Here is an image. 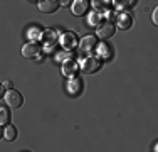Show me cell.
<instances>
[{
  "instance_id": "7",
  "label": "cell",
  "mask_w": 158,
  "mask_h": 152,
  "mask_svg": "<svg viewBox=\"0 0 158 152\" xmlns=\"http://www.w3.org/2000/svg\"><path fill=\"white\" fill-rule=\"evenodd\" d=\"M59 44L62 46L64 49H74L77 46V36L74 32H62L61 37H59Z\"/></svg>"
},
{
  "instance_id": "1",
  "label": "cell",
  "mask_w": 158,
  "mask_h": 152,
  "mask_svg": "<svg viewBox=\"0 0 158 152\" xmlns=\"http://www.w3.org/2000/svg\"><path fill=\"white\" fill-rule=\"evenodd\" d=\"M81 71L86 74H94L98 71L101 69V59L96 58V56H88V58H84L81 61Z\"/></svg>"
},
{
  "instance_id": "9",
  "label": "cell",
  "mask_w": 158,
  "mask_h": 152,
  "mask_svg": "<svg viewBox=\"0 0 158 152\" xmlns=\"http://www.w3.org/2000/svg\"><path fill=\"white\" fill-rule=\"evenodd\" d=\"M98 47L96 36H86L79 41V51L81 52H93Z\"/></svg>"
},
{
  "instance_id": "11",
  "label": "cell",
  "mask_w": 158,
  "mask_h": 152,
  "mask_svg": "<svg viewBox=\"0 0 158 152\" xmlns=\"http://www.w3.org/2000/svg\"><path fill=\"white\" fill-rule=\"evenodd\" d=\"M40 41H44L46 42V49H51L52 46L57 42V32H56L54 29H47L42 32V37H40Z\"/></svg>"
},
{
  "instance_id": "17",
  "label": "cell",
  "mask_w": 158,
  "mask_h": 152,
  "mask_svg": "<svg viewBox=\"0 0 158 152\" xmlns=\"http://www.w3.org/2000/svg\"><path fill=\"white\" fill-rule=\"evenodd\" d=\"M9 123H10V112L5 106H2V108H0V125L5 127V125H9Z\"/></svg>"
},
{
  "instance_id": "21",
  "label": "cell",
  "mask_w": 158,
  "mask_h": 152,
  "mask_svg": "<svg viewBox=\"0 0 158 152\" xmlns=\"http://www.w3.org/2000/svg\"><path fill=\"white\" fill-rule=\"evenodd\" d=\"M3 88L5 90H12V81H9V79H7V81H3Z\"/></svg>"
},
{
  "instance_id": "5",
  "label": "cell",
  "mask_w": 158,
  "mask_h": 152,
  "mask_svg": "<svg viewBox=\"0 0 158 152\" xmlns=\"http://www.w3.org/2000/svg\"><path fill=\"white\" fill-rule=\"evenodd\" d=\"M89 9H91V0H73V5H71V10L76 17L86 15Z\"/></svg>"
},
{
  "instance_id": "14",
  "label": "cell",
  "mask_w": 158,
  "mask_h": 152,
  "mask_svg": "<svg viewBox=\"0 0 158 152\" xmlns=\"http://www.w3.org/2000/svg\"><path fill=\"white\" fill-rule=\"evenodd\" d=\"M3 139L9 140V142H14V140L17 139V128L14 127L12 123H9V125L3 127Z\"/></svg>"
},
{
  "instance_id": "20",
  "label": "cell",
  "mask_w": 158,
  "mask_h": 152,
  "mask_svg": "<svg viewBox=\"0 0 158 152\" xmlns=\"http://www.w3.org/2000/svg\"><path fill=\"white\" fill-rule=\"evenodd\" d=\"M152 22H153V24H155L156 27H158V5L155 7V9H153V14H152Z\"/></svg>"
},
{
  "instance_id": "3",
  "label": "cell",
  "mask_w": 158,
  "mask_h": 152,
  "mask_svg": "<svg viewBox=\"0 0 158 152\" xmlns=\"http://www.w3.org/2000/svg\"><path fill=\"white\" fill-rule=\"evenodd\" d=\"M3 101L10 108H20L24 105V96L17 90H7V93L3 95Z\"/></svg>"
},
{
  "instance_id": "13",
  "label": "cell",
  "mask_w": 158,
  "mask_h": 152,
  "mask_svg": "<svg viewBox=\"0 0 158 152\" xmlns=\"http://www.w3.org/2000/svg\"><path fill=\"white\" fill-rule=\"evenodd\" d=\"M98 54H99V58H101V59H110V58H111L113 51H111L110 44H108L106 41H103V44L98 46Z\"/></svg>"
},
{
  "instance_id": "16",
  "label": "cell",
  "mask_w": 158,
  "mask_h": 152,
  "mask_svg": "<svg viewBox=\"0 0 158 152\" xmlns=\"http://www.w3.org/2000/svg\"><path fill=\"white\" fill-rule=\"evenodd\" d=\"M113 3H114L116 9L125 10V9H130V7H133L135 3H136V0H113Z\"/></svg>"
},
{
  "instance_id": "15",
  "label": "cell",
  "mask_w": 158,
  "mask_h": 152,
  "mask_svg": "<svg viewBox=\"0 0 158 152\" xmlns=\"http://www.w3.org/2000/svg\"><path fill=\"white\" fill-rule=\"evenodd\" d=\"M111 3H113V0H91V5L94 7L96 12H104V10H108Z\"/></svg>"
},
{
  "instance_id": "22",
  "label": "cell",
  "mask_w": 158,
  "mask_h": 152,
  "mask_svg": "<svg viewBox=\"0 0 158 152\" xmlns=\"http://www.w3.org/2000/svg\"><path fill=\"white\" fill-rule=\"evenodd\" d=\"M69 2H71V0H61V3H62V5H67Z\"/></svg>"
},
{
  "instance_id": "4",
  "label": "cell",
  "mask_w": 158,
  "mask_h": 152,
  "mask_svg": "<svg viewBox=\"0 0 158 152\" xmlns=\"http://www.w3.org/2000/svg\"><path fill=\"white\" fill-rule=\"evenodd\" d=\"M40 51H42L40 44L31 41V42L24 44V47H22V56L27 58V59H37V58H39V54H40Z\"/></svg>"
},
{
  "instance_id": "18",
  "label": "cell",
  "mask_w": 158,
  "mask_h": 152,
  "mask_svg": "<svg viewBox=\"0 0 158 152\" xmlns=\"http://www.w3.org/2000/svg\"><path fill=\"white\" fill-rule=\"evenodd\" d=\"M88 24L91 25V27H98V25L101 24V14L99 12H93L88 17Z\"/></svg>"
},
{
  "instance_id": "6",
  "label": "cell",
  "mask_w": 158,
  "mask_h": 152,
  "mask_svg": "<svg viewBox=\"0 0 158 152\" xmlns=\"http://www.w3.org/2000/svg\"><path fill=\"white\" fill-rule=\"evenodd\" d=\"M114 22H116V25H118V29L126 30L133 25V15L128 14V12H116Z\"/></svg>"
},
{
  "instance_id": "12",
  "label": "cell",
  "mask_w": 158,
  "mask_h": 152,
  "mask_svg": "<svg viewBox=\"0 0 158 152\" xmlns=\"http://www.w3.org/2000/svg\"><path fill=\"white\" fill-rule=\"evenodd\" d=\"M67 90H69L71 95H79V93L82 91V81H81L79 78H76V76H74V78L69 81V86H67Z\"/></svg>"
},
{
  "instance_id": "23",
  "label": "cell",
  "mask_w": 158,
  "mask_h": 152,
  "mask_svg": "<svg viewBox=\"0 0 158 152\" xmlns=\"http://www.w3.org/2000/svg\"><path fill=\"white\" fill-rule=\"evenodd\" d=\"M153 150H156V152H158V144H156V145H155V149H153Z\"/></svg>"
},
{
  "instance_id": "8",
  "label": "cell",
  "mask_w": 158,
  "mask_h": 152,
  "mask_svg": "<svg viewBox=\"0 0 158 152\" xmlns=\"http://www.w3.org/2000/svg\"><path fill=\"white\" fill-rule=\"evenodd\" d=\"M37 7L42 14H54L61 7V0H39Z\"/></svg>"
},
{
  "instance_id": "10",
  "label": "cell",
  "mask_w": 158,
  "mask_h": 152,
  "mask_svg": "<svg viewBox=\"0 0 158 152\" xmlns=\"http://www.w3.org/2000/svg\"><path fill=\"white\" fill-rule=\"evenodd\" d=\"M77 69H81V66H77V63L74 59H66L62 63V68H61V73L67 78H74L77 74Z\"/></svg>"
},
{
  "instance_id": "2",
  "label": "cell",
  "mask_w": 158,
  "mask_h": 152,
  "mask_svg": "<svg viewBox=\"0 0 158 152\" xmlns=\"http://www.w3.org/2000/svg\"><path fill=\"white\" fill-rule=\"evenodd\" d=\"M96 34H98V37L99 39H103V41H108L110 37L114 36V32H116V24H113L111 20H104V22H101L99 25L96 27Z\"/></svg>"
},
{
  "instance_id": "19",
  "label": "cell",
  "mask_w": 158,
  "mask_h": 152,
  "mask_svg": "<svg viewBox=\"0 0 158 152\" xmlns=\"http://www.w3.org/2000/svg\"><path fill=\"white\" fill-rule=\"evenodd\" d=\"M42 32H44V30H40L39 27H32V29L27 32V37H29L31 41H37V39L40 41V37H42Z\"/></svg>"
}]
</instances>
